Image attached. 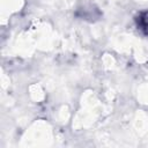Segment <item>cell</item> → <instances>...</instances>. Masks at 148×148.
<instances>
[{"mask_svg":"<svg viewBox=\"0 0 148 148\" xmlns=\"http://www.w3.org/2000/svg\"><path fill=\"white\" fill-rule=\"evenodd\" d=\"M136 24L145 35H148V12H142L139 14L136 17Z\"/></svg>","mask_w":148,"mask_h":148,"instance_id":"obj_1","label":"cell"}]
</instances>
